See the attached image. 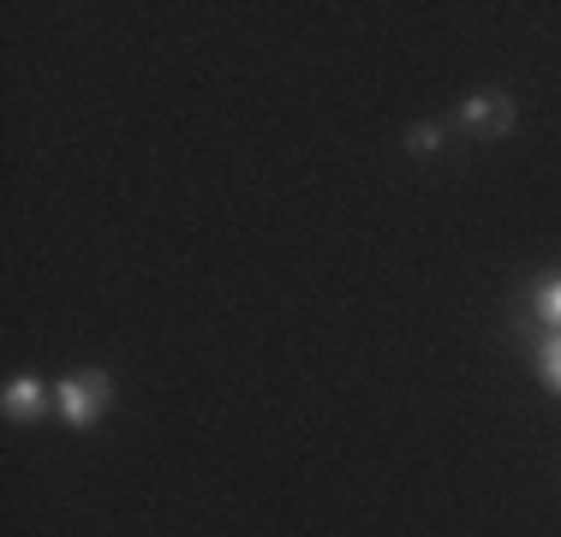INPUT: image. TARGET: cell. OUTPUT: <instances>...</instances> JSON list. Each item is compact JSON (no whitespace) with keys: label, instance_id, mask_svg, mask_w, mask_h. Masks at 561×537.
<instances>
[{"label":"cell","instance_id":"6da1fadb","mask_svg":"<svg viewBox=\"0 0 561 537\" xmlns=\"http://www.w3.org/2000/svg\"><path fill=\"white\" fill-rule=\"evenodd\" d=\"M108 395H114V382L102 370H72V376H60L55 382V407H60V419L72 424V430H90L108 412Z\"/></svg>","mask_w":561,"mask_h":537},{"label":"cell","instance_id":"7a4b0ae2","mask_svg":"<svg viewBox=\"0 0 561 537\" xmlns=\"http://www.w3.org/2000/svg\"><path fill=\"white\" fill-rule=\"evenodd\" d=\"M454 119H460L466 132H484V138H507L514 119H519V107H514L507 90H478V96L460 102V114H454Z\"/></svg>","mask_w":561,"mask_h":537},{"label":"cell","instance_id":"3957f363","mask_svg":"<svg viewBox=\"0 0 561 537\" xmlns=\"http://www.w3.org/2000/svg\"><path fill=\"white\" fill-rule=\"evenodd\" d=\"M48 400H55V388H48L43 376H12L7 395H0V407H7L12 424H31V419H43V412H48Z\"/></svg>","mask_w":561,"mask_h":537},{"label":"cell","instance_id":"277c9868","mask_svg":"<svg viewBox=\"0 0 561 537\" xmlns=\"http://www.w3.org/2000/svg\"><path fill=\"white\" fill-rule=\"evenodd\" d=\"M531 322H538L543 334L561 329V268H550V275L531 287Z\"/></svg>","mask_w":561,"mask_h":537},{"label":"cell","instance_id":"5b68a950","mask_svg":"<svg viewBox=\"0 0 561 537\" xmlns=\"http://www.w3.org/2000/svg\"><path fill=\"white\" fill-rule=\"evenodd\" d=\"M538 376H543V388H556V395H561V329H550L538 341Z\"/></svg>","mask_w":561,"mask_h":537},{"label":"cell","instance_id":"8992f818","mask_svg":"<svg viewBox=\"0 0 561 537\" xmlns=\"http://www.w3.org/2000/svg\"><path fill=\"white\" fill-rule=\"evenodd\" d=\"M407 150L412 156H436V150H443V126H412L407 132Z\"/></svg>","mask_w":561,"mask_h":537}]
</instances>
